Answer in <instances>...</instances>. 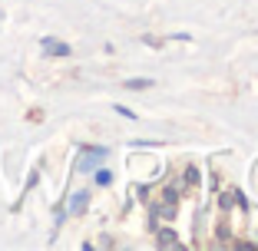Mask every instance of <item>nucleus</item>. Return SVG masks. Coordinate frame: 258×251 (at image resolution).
Returning <instances> with one entry per match:
<instances>
[{
    "label": "nucleus",
    "instance_id": "nucleus-5",
    "mask_svg": "<svg viewBox=\"0 0 258 251\" xmlns=\"http://www.w3.org/2000/svg\"><path fill=\"white\" fill-rule=\"evenodd\" d=\"M159 244H175V231L172 228H162L159 231Z\"/></svg>",
    "mask_w": 258,
    "mask_h": 251
},
{
    "label": "nucleus",
    "instance_id": "nucleus-6",
    "mask_svg": "<svg viewBox=\"0 0 258 251\" xmlns=\"http://www.w3.org/2000/svg\"><path fill=\"white\" fill-rule=\"evenodd\" d=\"M109 182H113V175H109V172H96V185H109Z\"/></svg>",
    "mask_w": 258,
    "mask_h": 251
},
{
    "label": "nucleus",
    "instance_id": "nucleus-1",
    "mask_svg": "<svg viewBox=\"0 0 258 251\" xmlns=\"http://www.w3.org/2000/svg\"><path fill=\"white\" fill-rule=\"evenodd\" d=\"M40 46H43L50 56H70L73 50H70V43H63V40H53V37H43L40 40Z\"/></svg>",
    "mask_w": 258,
    "mask_h": 251
},
{
    "label": "nucleus",
    "instance_id": "nucleus-4",
    "mask_svg": "<svg viewBox=\"0 0 258 251\" xmlns=\"http://www.w3.org/2000/svg\"><path fill=\"white\" fill-rule=\"evenodd\" d=\"M122 86H126V90H149V86H152V79H126Z\"/></svg>",
    "mask_w": 258,
    "mask_h": 251
},
{
    "label": "nucleus",
    "instance_id": "nucleus-7",
    "mask_svg": "<svg viewBox=\"0 0 258 251\" xmlns=\"http://www.w3.org/2000/svg\"><path fill=\"white\" fill-rule=\"evenodd\" d=\"M116 113L126 116V119H136V113H133V109H126V106H119V103H116Z\"/></svg>",
    "mask_w": 258,
    "mask_h": 251
},
{
    "label": "nucleus",
    "instance_id": "nucleus-2",
    "mask_svg": "<svg viewBox=\"0 0 258 251\" xmlns=\"http://www.w3.org/2000/svg\"><path fill=\"white\" fill-rule=\"evenodd\" d=\"M106 149H90V152H86V159L83 162H80V172H90V169H96L99 165V162H103V159H106Z\"/></svg>",
    "mask_w": 258,
    "mask_h": 251
},
{
    "label": "nucleus",
    "instance_id": "nucleus-3",
    "mask_svg": "<svg viewBox=\"0 0 258 251\" xmlns=\"http://www.w3.org/2000/svg\"><path fill=\"white\" fill-rule=\"evenodd\" d=\"M86 202H90V192H76V195L70 198V212H73V215H80V212L86 208Z\"/></svg>",
    "mask_w": 258,
    "mask_h": 251
}]
</instances>
